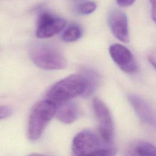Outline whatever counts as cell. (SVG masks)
<instances>
[{"instance_id":"6da1fadb","label":"cell","mask_w":156,"mask_h":156,"mask_svg":"<svg viewBox=\"0 0 156 156\" xmlns=\"http://www.w3.org/2000/svg\"><path fill=\"white\" fill-rule=\"evenodd\" d=\"M86 88V80L82 74H72L53 85L47 93V99L58 105L82 95Z\"/></svg>"},{"instance_id":"7a4b0ae2","label":"cell","mask_w":156,"mask_h":156,"mask_svg":"<svg viewBox=\"0 0 156 156\" xmlns=\"http://www.w3.org/2000/svg\"><path fill=\"white\" fill-rule=\"evenodd\" d=\"M29 55L37 67L46 70L62 69L67 65L64 55L58 49L46 43H35L32 44Z\"/></svg>"},{"instance_id":"3957f363","label":"cell","mask_w":156,"mask_h":156,"mask_svg":"<svg viewBox=\"0 0 156 156\" xmlns=\"http://www.w3.org/2000/svg\"><path fill=\"white\" fill-rule=\"evenodd\" d=\"M57 105L45 99L38 102L30 113L27 136L30 141H36L42 135L46 126L55 116Z\"/></svg>"},{"instance_id":"277c9868","label":"cell","mask_w":156,"mask_h":156,"mask_svg":"<svg viewBox=\"0 0 156 156\" xmlns=\"http://www.w3.org/2000/svg\"><path fill=\"white\" fill-rule=\"evenodd\" d=\"M96 134L89 130H83L78 133L72 143V152L75 155H93L101 147L110 145L102 143Z\"/></svg>"},{"instance_id":"5b68a950","label":"cell","mask_w":156,"mask_h":156,"mask_svg":"<svg viewBox=\"0 0 156 156\" xmlns=\"http://www.w3.org/2000/svg\"><path fill=\"white\" fill-rule=\"evenodd\" d=\"M93 107L102 141L110 144L114 135V126L110 112L104 102L98 98L94 99Z\"/></svg>"},{"instance_id":"8992f818","label":"cell","mask_w":156,"mask_h":156,"mask_svg":"<svg viewBox=\"0 0 156 156\" xmlns=\"http://www.w3.org/2000/svg\"><path fill=\"white\" fill-rule=\"evenodd\" d=\"M66 25L65 21L49 12L40 14L36 29V35L40 38L51 37L61 32Z\"/></svg>"},{"instance_id":"52a82bcc","label":"cell","mask_w":156,"mask_h":156,"mask_svg":"<svg viewBox=\"0 0 156 156\" xmlns=\"http://www.w3.org/2000/svg\"><path fill=\"white\" fill-rule=\"evenodd\" d=\"M109 53L114 62L124 72L132 74L137 71V64L132 52L123 45L119 44L111 45Z\"/></svg>"},{"instance_id":"ba28073f","label":"cell","mask_w":156,"mask_h":156,"mask_svg":"<svg viewBox=\"0 0 156 156\" xmlns=\"http://www.w3.org/2000/svg\"><path fill=\"white\" fill-rule=\"evenodd\" d=\"M108 24L113 35L124 43L129 41L127 18L119 10H113L108 15Z\"/></svg>"},{"instance_id":"9c48e42d","label":"cell","mask_w":156,"mask_h":156,"mask_svg":"<svg viewBox=\"0 0 156 156\" xmlns=\"http://www.w3.org/2000/svg\"><path fill=\"white\" fill-rule=\"evenodd\" d=\"M128 100L141 121L154 127L155 115L151 105L142 98L133 94L128 96Z\"/></svg>"},{"instance_id":"30bf717a","label":"cell","mask_w":156,"mask_h":156,"mask_svg":"<svg viewBox=\"0 0 156 156\" xmlns=\"http://www.w3.org/2000/svg\"><path fill=\"white\" fill-rule=\"evenodd\" d=\"M79 113L77 105L70 101L57 105L55 115L57 119L64 124H71L78 118Z\"/></svg>"},{"instance_id":"8fae6325","label":"cell","mask_w":156,"mask_h":156,"mask_svg":"<svg viewBox=\"0 0 156 156\" xmlns=\"http://www.w3.org/2000/svg\"><path fill=\"white\" fill-rule=\"evenodd\" d=\"M80 74L84 76L87 82V88L82 96L88 97L91 95L98 87L100 82L99 75L94 69L85 68L82 69Z\"/></svg>"},{"instance_id":"7c38bea8","label":"cell","mask_w":156,"mask_h":156,"mask_svg":"<svg viewBox=\"0 0 156 156\" xmlns=\"http://www.w3.org/2000/svg\"><path fill=\"white\" fill-rule=\"evenodd\" d=\"M130 154L133 155H155V147L151 143L141 141L136 142L130 150Z\"/></svg>"},{"instance_id":"4fadbf2b","label":"cell","mask_w":156,"mask_h":156,"mask_svg":"<svg viewBox=\"0 0 156 156\" xmlns=\"http://www.w3.org/2000/svg\"><path fill=\"white\" fill-rule=\"evenodd\" d=\"M82 29L78 26H71L65 30L62 35V40L65 42H73L82 36Z\"/></svg>"},{"instance_id":"5bb4252c","label":"cell","mask_w":156,"mask_h":156,"mask_svg":"<svg viewBox=\"0 0 156 156\" xmlns=\"http://www.w3.org/2000/svg\"><path fill=\"white\" fill-rule=\"evenodd\" d=\"M96 8V4L92 1L85 2L78 6V11L82 15H89L93 13Z\"/></svg>"},{"instance_id":"9a60e30c","label":"cell","mask_w":156,"mask_h":156,"mask_svg":"<svg viewBox=\"0 0 156 156\" xmlns=\"http://www.w3.org/2000/svg\"><path fill=\"white\" fill-rule=\"evenodd\" d=\"M12 113V109L7 105H0V120L10 116Z\"/></svg>"},{"instance_id":"2e32d148","label":"cell","mask_w":156,"mask_h":156,"mask_svg":"<svg viewBox=\"0 0 156 156\" xmlns=\"http://www.w3.org/2000/svg\"><path fill=\"white\" fill-rule=\"evenodd\" d=\"M135 0H116L117 4L121 7H129L133 4Z\"/></svg>"},{"instance_id":"e0dca14e","label":"cell","mask_w":156,"mask_h":156,"mask_svg":"<svg viewBox=\"0 0 156 156\" xmlns=\"http://www.w3.org/2000/svg\"><path fill=\"white\" fill-rule=\"evenodd\" d=\"M151 4V15H152V19L154 20V21H155V0H149Z\"/></svg>"},{"instance_id":"ac0fdd59","label":"cell","mask_w":156,"mask_h":156,"mask_svg":"<svg viewBox=\"0 0 156 156\" xmlns=\"http://www.w3.org/2000/svg\"><path fill=\"white\" fill-rule=\"evenodd\" d=\"M149 60L150 63L153 65V66L155 68V56L153 55H150L149 56Z\"/></svg>"}]
</instances>
